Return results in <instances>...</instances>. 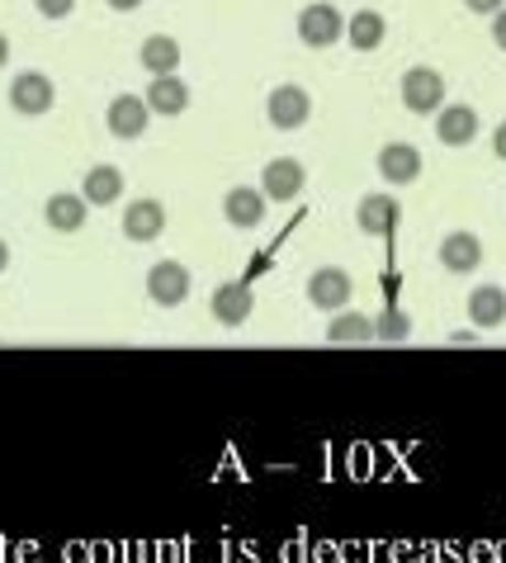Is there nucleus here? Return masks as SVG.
<instances>
[{
  "label": "nucleus",
  "mask_w": 506,
  "mask_h": 563,
  "mask_svg": "<svg viewBox=\"0 0 506 563\" xmlns=\"http://www.w3.org/2000/svg\"><path fill=\"white\" fill-rule=\"evenodd\" d=\"M378 176L388 185H413L421 176V152L413 143H388L378 147Z\"/></svg>",
  "instance_id": "obj_15"
},
{
  "label": "nucleus",
  "mask_w": 506,
  "mask_h": 563,
  "mask_svg": "<svg viewBox=\"0 0 506 563\" xmlns=\"http://www.w3.org/2000/svg\"><path fill=\"white\" fill-rule=\"evenodd\" d=\"M327 341L331 346H365V341H378L374 318H365V312H331Z\"/></svg>",
  "instance_id": "obj_21"
},
{
  "label": "nucleus",
  "mask_w": 506,
  "mask_h": 563,
  "mask_svg": "<svg viewBox=\"0 0 506 563\" xmlns=\"http://www.w3.org/2000/svg\"><path fill=\"white\" fill-rule=\"evenodd\" d=\"M138 62H142V71H147V76H176V67H180V43L170 38V34H152V38H142Z\"/></svg>",
  "instance_id": "obj_20"
},
{
  "label": "nucleus",
  "mask_w": 506,
  "mask_h": 563,
  "mask_svg": "<svg viewBox=\"0 0 506 563\" xmlns=\"http://www.w3.org/2000/svg\"><path fill=\"white\" fill-rule=\"evenodd\" d=\"M152 104V114H162V119H176L189 109V86L180 81V76H152L147 81V96H142Z\"/></svg>",
  "instance_id": "obj_17"
},
{
  "label": "nucleus",
  "mask_w": 506,
  "mask_h": 563,
  "mask_svg": "<svg viewBox=\"0 0 506 563\" xmlns=\"http://www.w3.org/2000/svg\"><path fill=\"white\" fill-rule=\"evenodd\" d=\"M384 34H388V20L378 10H360L345 20V43H351L355 53H374L378 43H384Z\"/></svg>",
  "instance_id": "obj_22"
},
{
  "label": "nucleus",
  "mask_w": 506,
  "mask_h": 563,
  "mask_svg": "<svg viewBox=\"0 0 506 563\" xmlns=\"http://www.w3.org/2000/svg\"><path fill=\"white\" fill-rule=\"evenodd\" d=\"M152 104L142 100V96H114L109 100V114H105V129L119 137V143H138L142 133H147V123H152Z\"/></svg>",
  "instance_id": "obj_6"
},
{
  "label": "nucleus",
  "mask_w": 506,
  "mask_h": 563,
  "mask_svg": "<svg viewBox=\"0 0 506 563\" xmlns=\"http://www.w3.org/2000/svg\"><path fill=\"white\" fill-rule=\"evenodd\" d=\"M355 294V279L341 271V265H322V271L308 275V303L322 308V312H345Z\"/></svg>",
  "instance_id": "obj_5"
},
{
  "label": "nucleus",
  "mask_w": 506,
  "mask_h": 563,
  "mask_svg": "<svg viewBox=\"0 0 506 563\" xmlns=\"http://www.w3.org/2000/svg\"><path fill=\"white\" fill-rule=\"evenodd\" d=\"M86 213H90V205H86V195H72V190H57V195H47V205H43V218H47V228L53 232H81L86 228Z\"/></svg>",
  "instance_id": "obj_14"
},
{
  "label": "nucleus",
  "mask_w": 506,
  "mask_h": 563,
  "mask_svg": "<svg viewBox=\"0 0 506 563\" xmlns=\"http://www.w3.org/2000/svg\"><path fill=\"white\" fill-rule=\"evenodd\" d=\"M464 5L473 14H497V10H506V0H464Z\"/></svg>",
  "instance_id": "obj_25"
},
{
  "label": "nucleus",
  "mask_w": 506,
  "mask_h": 563,
  "mask_svg": "<svg viewBox=\"0 0 506 563\" xmlns=\"http://www.w3.org/2000/svg\"><path fill=\"white\" fill-rule=\"evenodd\" d=\"M469 322L479 332H493V327L506 322V289L502 285H479L469 294Z\"/></svg>",
  "instance_id": "obj_19"
},
{
  "label": "nucleus",
  "mask_w": 506,
  "mask_h": 563,
  "mask_svg": "<svg viewBox=\"0 0 506 563\" xmlns=\"http://www.w3.org/2000/svg\"><path fill=\"white\" fill-rule=\"evenodd\" d=\"M403 104L413 109V114H440V109H446V76L436 67L403 71Z\"/></svg>",
  "instance_id": "obj_2"
},
{
  "label": "nucleus",
  "mask_w": 506,
  "mask_h": 563,
  "mask_svg": "<svg viewBox=\"0 0 506 563\" xmlns=\"http://www.w3.org/2000/svg\"><path fill=\"white\" fill-rule=\"evenodd\" d=\"M308 114H312V96L304 86H275L271 100H265V119H271V129H279V133L304 129Z\"/></svg>",
  "instance_id": "obj_4"
},
{
  "label": "nucleus",
  "mask_w": 506,
  "mask_h": 563,
  "mask_svg": "<svg viewBox=\"0 0 506 563\" xmlns=\"http://www.w3.org/2000/svg\"><path fill=\"white\" fill-rule=\"evenodd\" d=\"M43 20H67V14L76 10V0H34Z\"/></svg>",
  "instance_id": "obj_24"
},
{
  "label": "nucleus",
  "mask_w": 506,
  "mask_h": 563,
  "mask_svg": "<svg viewBox=\"0 0 506 563\" xmlns=\"http://www.w3.org/2000/svg\"><path fill=\"white\" fill-rule=\"evenodd\" d=\"M473 341H479L473 332H454V336H450V346H473Z\"/></svg>",
  "instance_id": "obj_29"
},
{
  "label": "nucleus",
  "mask_w": 506,
  "mask_h": 563,
  "mask_svg": "<svg viewBox=\"0 0 506 563\" xmlns=\"http://www.w3.org/2000/svg\"><path fill=\"white\" fill-rule=\"evenodd\" d=\"M398 218H403V209H398V199L393 195H365L355 205V228L365 232V238H393V228H398Z\"/></svg>",
  "instance_id": "obj_10"
},
{
  "label": "nucleus",
  "mask_w": 506,
  "mask_h": 563,
  "mask_svg": "<svg viewBox=\"0 0 506 563\" xmlns=\"http://www.w3.org/2000/svg\"><path fill=\"white\" fill-rule=\"evenodd\" d=\"M147 299L156 308H180L189 299V271L180 261H156L147 271Z\"/></svg>",
  "instance_id": "obj_8"
},
{
  "label": "nucleus",
  "mask_w": 506,
  "mask_h": 563,
  "mask_svg": "<svg viewBox=\"0 0 506 563\" xmlns=\"http://www.w3.org/2000/svg\"><path fill=\"white\" fill-rule=\"evenodd\" d=\"M81 195L90 209H109L123 199V170L119 166H90L86 180H81Z\"/></svg>",
  "instance_id": "obj_18"
},
{
  "label": "nucleus",
  "mask_w": 506,
  "mask_h": 563,
  "mask_svg": "<svg viewBox=\"0 0 506 563\" xmlns=\"http://www.w3.org/2000/svg\"><path fill=\"white\" fill-rule=\"evenodd\" d=\"M298 38L308 48H331V43L345 38V14L337 5H327V0H312V5L298 10Z\"/></svg>",
  "instance_id": "obj_1"
},
{
  "label": "nucleus",
  "mask_w": 506,
  "mask_h": 563,
  "mask_svg": "<svg viewBox=\"0 0 506 563\" xmlns=\"http://www.w3.org/2000/svg\"><path fill=\"white\" fill-rule=\"evenodd\" d=\"M142 5V0H109V10H114V14H133Z\"/></svg>",
  "instance_id": "obj_28"
},
{
  "label": "nucleus",
  "mask_w": 506,
  "mask_h": 563,
  "mask_svg": "<svg viewBox=\"0 0 506 563\" xmlns=\"http://www.w3.org/2000/svg\"><path fill=\"white\" fill-rule=\"evenodd\" d=\"M436 137L446 147H469L479 137V109L473 104H446L436 114Z\"/></svg>",
  "instance_id": "obj_13"
},
{
  "label": "nucleus",
  "mask_w": 506,
  "mask_h": 563,
  "mask_svg": "<svg viewBox=\"0 0 506 563\" xmlns=\"http://www.w3.org/2000/svg\"><path fill=\"white\" fill-rule=\"evenodd\" d=\"M440 265H446L450 275H469V271H479L483 265V242L473 238V232H450L446 242H440Z\"/></svg>",
  "instance_id": "obj_16"
},
{
  "label": "nucleus",
  "mask_w": 506,
  "mask_h": 563,
  "mask_svg": "<svg viewBox=\"0 0 506 563\" xmlns=\"http://www.w3.org/2000/svg\"><path fill=\"white\" fill-rule=\"evenodd\" d=\"M304 185H308V170H304V162H294V156H275V162H265V170H261V190H265V199H275V205L298 199Z\"/></svg>",
  "instance_id": "obj_7"
},
{
  "label": "nucleus",
  "mask_w": 506,
  "mask_h": 563,
  "mask_svg": "<svg viewBox=\"0 0 506 563\" xmlns=\"http://www.w3.org/2000/svg\"><path fill=\"white\" fill-rule=\"evenodd\" d=\"M493 152L502 156V162H506V119L497 123V129H493Z\"/></svg>",
  "instance_id": "obj_27"
},
{
  "label": "nucleus",
  "mask_w": 506,
  "mask_h": 563,
  "mask_svg": "<svg viewBox=\"0 0 506 563\" xmlns=\"http://www.w3.org/2000/svg\"><path fill=\"white\" fill-rule=\"evenodd\" d=\"M374 332H378V341H407V336H413V318H407L403 308L388 303V308L374 318Z\"/></svg>",
  "instance_id": "obj_23"
},
{
  "label": "nucleus",
  "mask_w": 506,
  "mask_h": 563,
  "mask_svg": "<svg viewBox=\"0 0 506 563\" xmlns=\"http://www.w3.org/2000/svg\"><path fill=\"white\" fill-rule=\"evenodd\" d=\"M166 232V205L162 199H133L123 209V238L129 242H156Z\"/></svg>",
  "instance_id": "obj_11"
},
{
  "label": "nucleus",
  "mask_w": 506,
  "mask_h": 563,
  "mask_svg": "<svg viewBox=\"0 0 506 563\" xmlns=\"http://www.w3.org/2000/svg\"><path fill=\"white\" fill-rule=\"evenodd\" d=\"M265 205H271V199H265V190L256 185V190H251V185H232V190L223 195V218L232 228H261L265 223Z\"/></svg>",
  "instance_id": "obj_12"
},
{
  "label": "nucleus",
  "mask_w": 506,
  "mask_h": 563,
  "mask_svg": "<svg viewBox=\"0 0 506 563\" xmlns=\"http://www.w3.org/2000/svg\"><path fill=\"white\" fill-rule=\"evenodd\" d=\"M53 104H57V86L47 81L43 71H20V76L10 81V109H14V114L43 119Z\"/></svg>",
  "instance_id": "obj_3"
},
{
  "label": "nucleus",
  "mask_w": 506,
  "mask_h": 563,
  "mask_svg": "<svg viewBox=\"0 0 506 563\" xmlns=\"http://www.w3.org/2000/svg\"><path fill=\"white\" fill-rule=\"evenodd\" d=\"M209 312H213V322H223V327H242V322H251V312H256V294H251L246 279H228V285L213 289Z\"/></svg>",
  "instance_id": "obj_9"
},
{
  "label": "nucleus",
  "mask_w": 506,
  "mask_h": 563,
  "mask_svg": "<svg viewBox=\"0 0 506 563\" xmlns=\"http://www.w3.org/2000/svg\"><path fill=\"white\" fill-rule=\"evenodd\" d=\"M6 62H10V38L0 34V67H6Z\"/></svg>",
  "instance_id": "obj_31"
},
{
  "label": "nucleus",
  "mask_w": 506,
  "mask_h": 563,
  "mask_svg": "<svg viewBox=\"0 0 506 563\" xmlns=\"http://www.w3.org/2000/svg\"><path fill=\"white\" fill-rule=\"evenodd\" d=\"M6 265H10V246H6V238H0V275H6Z\"/></svg>",
  "instance_id": "obj_30"
},
{
  "label": "nucleus",
  "mask_w": 506,
  "mask_h": 563,
  "mask_svg": "<svg viewBox=\"0 0 506 563\" xmlns=\"http://www.w3.org/2000/svg\"><path fill=\"white\" fill-rule=\"evenodd\" d=\"M493 43L506 53V10H497V14H493Z\"/></svg>",
  "instance_id": "obj_26"
}]
</instances>
